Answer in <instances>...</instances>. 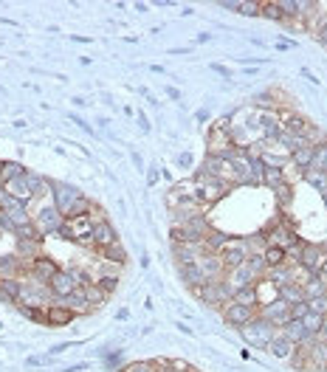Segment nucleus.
Returning a JSON list of instances; mask_svg holds the SVG:
<instances>
[{
	"label": "nucleus",
	"instance_id": "7ed1b4c3",
	"mask_svg": "<svg viewBox=\"0 0 327 372\" xmlns=\"http://www.w3.org/2000/svg\"><path fill=\"white\" fill-rule=\"evenodd\" d=\"M63 223H65V217L59 214V209L54 203L40 206V211L34 214V226H37V231L43 237H56V231H59V226H63Z\"/></svg>",
	"mask_w": 327,
	"mask_h": 372
},
{
	"label": "nucleus",
	"instance_id": "f03ea898",
	"mask_svg": "<svg viewBox=\"0 0 327 372\" xmlns=\"http://www.w3.org/2000/svg\"><path fill=\"white\" fill-rule=\"evenodd\" d=\"M240 335L246 338V344H254V347H265V350H268V344H271L274 335H277V327H274L271 322H265L262 316H254L249 324L240 327Z\"/></svg>",
	"mask_w": 327,
	"mask_h": 372
},
{
	"label": "nucleus",
	"instance_id": "13d9d810",
	"mask_svg": "<svg viewBox=\"0 0 327 372\" xmlns=\"http://www.w3.org/2000/svg\"><path fill=\"white\" fill-rule=\"evenodd\" d=\"M321 276V282H324V293H327V273H319Z\"/></svg>",
	"mask_w": 327,
	"mask_h": 372
},
{
	"label": "nucleus",
	"instance_id": "b1692460",
	"mask_svg": "<svg viewBox=\"0 0 327 372\" xmlns=\"http://www.w3.org/2000/svg\"><path fill=\"white\" fill-rule=\"evenodd\" d=\"M20 260H37L40 254H43V240H17V251H14Z\"/></svg>",
	"mask_w": 327,
	"mask_h": 372
},
{
	"label": "nucleus",
	"instance_id": "423d86ee",
	"mask_svg": "<svg viewBox=\"0 0 327 372\" xmlns=\"http://www.w3.org/2000/svg\"><path fill=\"white\" fill-rule=\"evenodd\" d=\"M257 316H262L265 322H271L274 327L282 330V327L291 322V304L282 302V299H274V302H268V304H262V307L257 310Z\"/></svg>",
	"mask_w": 327,
	"mask_h": 372
},
{
	"label": "nucleus",
	"instance_id": "cd10ccee",
	"mask_svg": "<svg viewBox=\"0 0 327 372\" xmlns=\"http://www.w3.org/2000/svg\"><path fill=\"white\" fill-rule=\"evenodd\" d=\"M229 242H231L229 234H223V231H209V237L203 240V254H220Z\"/></svg>",
	"mask_w": 327,
	"mask_h": 372
},
{
	"label": "nucleus",
	"instance_id": "5701e85b",
	"mask_svg": "<svg viewBox=\"0 0 327 372\" xmlns=\"http://www.w3.org/2000/svg\"><path fill=\"white\" fill-rule=\"evenodd\" d=\"M181 279H184V285L189 288V291H198L200 285H206L209 279H206V273L200 271V265L195 262V265H181Z\"/></svg>",
	"mask_w": 327,
	"mask_h": 372
},
{
	"label": "nucleus",
	"instance_id": "f3484780",
	"mask_svg": "<svg viewBox=\"0 0 327 372\" xmlns=\"http://www.w3.org/2000/svg\"><path fill=\"white\" fill-rule=\"evenodd\" d=\"M257 124H260L262 136L268 138V141H277V138H279V133H282V118H279L274 110H265L262 116H257Z\"/></svg>",
	"mask_w": 327,
	"mask_h": 372
},
{
	"label": "nucleus",
	"instance_id": "c03bdc74",
	"mask_svg": "<svg viewBox=\"0 0 327 372\" xmlns=\"http://www.w3.org/2000/svg\"><path fill=\"white\" fill-rule=\"evenodd\" d=\"M85 293H87V302H91L94 307H99V304L107 299V293H105V291H102L96 282H94V285H87V288H85Z\"/></svg>",
	"mask_w": 327,
	"mask_h": 372
},
{
	"label": "nucleus",
	"instance_id": "e433bc0d",
	"mask_svg": "<svg viewBox=\"0 0 327 372\" xmlns=\"http://www.w3.org/2000/svg\"><path fill=\"white\" fill-rule=\"evenodd\" d=\"M102 254H105V260L107 262H116V265H125L127 262V251L118 242H113V245H107V248H102Z\"/></svg>",
	"mask_w": 327,
	"mask_h": 372
},
{
	"label": "nucleus",
	"instance_id": "a18cd8bd",
	"mask_svg": "<svg viewBox=\"0 0 327 372\" xmlns=\"http://www.w3.org/2000/svg\"><path fill=\"white\" fill-rule=\"evenodd\" d=\"M277 3H279V9H282L285 20H288V17H291V20L299 17V3H296V0H277Z\"/></svg>",
	"mask_w": 327,
	"mask_h": 372
},
{
	"label": "nucleus",
	"instance_id": "412c9836",
	"mask_svg": "<svg viewBox=\"0 0 327 372\" xmlns=\"http://www.w3.org/2000/svg\"><path fill=\"white\" fill-rule=\"evenodd\" d=\"M293 273H296V268L285 262V265H277V268H268V271H265V279H262V282H271L274 288H282V285L293 282Z\"/></svg>",
	"mask_w": 327,
	"mask_h": 372
},
{
	"label": "nucleus",
	"instance_id": "6e6552de",
	"mask_svg": "<svg viewBox=\"0 0 327 372\" xmlns=\"http://www.w3.org/2000/svg\"><path fill=\"white\" fill-rule=\"evenodd\" d=\"M254 316H257V307H249V304L229 302V304L223 307V319H226V324H231V327H237V330H240L243 324H249Z\"/></svg>",
	"mask_w": 327,
	"mask_h": 372
},
{
	"label": "nucleus",
	"instance_id": "bb28decb",
	"mask_svg": "<svg viewBox=\"0 0 327 372\" xmlns=\"http://www.w3.org/2000/svg\"><path fill=\"white\" fill-rule=\"evenodd\" d=\"M282 130H285V133H291V136L305 138V136H308V130H310V121H308V118H302V116H296V113H291V116L285 118V124H282Z\"/></svg>",
	"mask_w": 327,
	"mask_h": 372
},
{
	"label": "nucleus",
	"instance_id": "2f4dec72",
	"mask_svg": "<svg viewBox=\"0 0 327 372\" xmlns=\"http://www.w3.org/2000/svg\"><path fill=\"white\" fill-rule=\"evenodd\" d=\"M28 169L20 164V161H3V169H0V180L3 183H12V180H17V178H23Z\"/></svg>",
	"mask_w": 327,
	"mask_h": 372
},
{
	"label": "nucleus",
	"instance_id": "3c124183",
	"mask_svg": "<svg viewBox=\"0 0 327 372\" xmlns=\"http://www.w3.org/2000/svg\"><path fill=\"white\" fill-rule=\"evenodd\" d=\"M6 231H9V234H14V223L9 220V217H6L3 211H0V234H6Z\"/></svg>",
	"mask_w": 327,
	"mask_h": 372
},
{
	"label": "nucleus",
	"instance_id": "473e14b6",
	"mask_svg": "<svg viewBox=\"0 0 327 372\" xmlns=\"http://www.w3.org/2000/svg\"><path fill=\"white\" fill-rule=\"evenodd\" d=\"M262 183L274 192L279 183H285V169H282L279 164H277V167H265V172H262Z\"/></svg>",
	"mask_w": 327,
	"mask_h": 372
},
{
	"label": "nucleus",
	"instance_id": "c756f323",
	"mask_svg": "<svg viewBox=\"0 0 327 372\" xmlns=\"http://www.w3.org/2000/svg\"><path fill=\"white\" fill-rule=\"evenodd\" d=\"M277 299L288 302V304H296V302H305V291L299 282H288L282 288H277Z\"/></svg>",
	"mask_w": 327,
	"mask_h": 372
},
{
	"label": "nucleus",
	"instance_id": "6e6d98bb",
	"mask_svg": "<svg viewBox=\"0 0 327 372\" xmlns=\"http://www.w3.org/2000/svg\"><path fill=\"white\" fill-rule=\"evenodd\" d=\"M9 198V186L3 183V180H0V206H3V200Z\"/></svg>",
	"mask_w": 327,
	"mask_h": 372
},
{
	"label": "nucleus",
	"instance_id": "2eb2a0df",
	"mask_svg": "<svg viewBox=\"0 0 327 372\" xmlns=\"http://www.w3.org/2000/svg\"><path fill=\"white\" fill-rule=\"evenodd\" d=\"M113 242H118V234H116L113 223H110V220L94 223V229H91V245H96L99 251H102V248H107V245H113Z\"/></svg>",
	"mask_w": 327,
	"mask_h": 372
},
{
	"label": "nucleus",
	"instance_id": "4468645a",
	"mask_svg": "<svg viewBox=\"0 0 327 372\" xmlns=\"http://www.w3.org/2000/svg\"><path fill=\"white\" fill-rule=\"evenodd\" d=\"M74 319H76L74 310H68L65 304H59V302H51L45 307V324L48 327H68Z\"/></svg>",
	"mask_w": 327,
	"mask_h": 372
},
{
	"label": "nucleus",
	"instance_id": "0e129e2a",
	"mask_svg": "<svg viewBox=\"0 0 327 372\" xmlns=\"http://www.w3.org/2000/svg\"><path fill=\"white\" fill-rule=\"evenodd\" d=\"M189 372H195V369H189Z\"/></svg>",
	"mask_w": 327,
	"mask_h": 372
},
{
	"label": "nucleus",
	"instance_id": "0eeeda50",
	"mask_svg": "<svg viewBox=\"0 0 327 372\" xmlns=\"http://www.w3.org/2000/svg\"><path fill=\"white\" fill-rule=\"evenodd\" d=\"M48 288H51V296H54V299H65L68 293H74V291L79 288L76 273H74V271H65V268H59V271L51 276Z\"/></svg>",
	"mask_w": 327,
	"mask_h": 372
},
{
	"label": "nucleus",
	"instance_id": "79ce46f5",
	"mask_svg": "<svg viewBox=\"0 0 327 372\" xmlns=\"http://www.w3.org/2000/svg\"><path fill=\"white\" fill-rule=\"evenodd\" d=\"M305 141L310 144V147H327V133L321 130V127H316V124H310V130H308V136H305Z\"/></svg>",
	"mask_w": 327,
	"mask_h": 372
},
{
	"label": "nucleus",
	"instance_id": "39448f33",
	"mask_svg": "<svg viewBox=\"0 0 327 372\" xmlns=\"http://www.w3.org/2000/svg\"><path fill=\"white\" fill-rule=\"evenodd\" d=\"M51 195H54V206L59 209V214H63V217H68L71 206H74V203L82 198V192L76 189V186L63 183V180H54V186H51Z\"/></svg>",
	"mask_w": 327,
	"mask_h": 372
},
{
	"label": "nucleus",
	"instance_id": "8fccbe9b",
	"mask_svg": "<svg viewBox=\"0 0 327 372\" xmlns=\"http://www.w3.org/2000/svg\"><path fill=\"white\" fill-rule=\"evenodd\" d=\"M305 313H308V302L291 304V319H305Z\"/></svg>",
	"mask_w": 327,
	"mask_h": 372
},
{
	"label": "nucleus",
	"instance_id": "864d4df0",
	"mask_svg": "<svg viewBox=\"0 0 327 372\" xmlns=\"http://www.w3.org/2000/svg\"><path fill=\"white\" fill-rule=\"evenodd\" d=\"M316 40H319V43H321V45L327 48V20H324V23H321V25L316 28Z\"/></svg>",
	"mask_w": 327,
	"mask_h": 372
},
{
	"label": "nucleus",
	"instance_id": "680f3d73",
	"mask_svg": "<svg viewBox=\"0 0 327 372\" xmlns=\"http://www.w3.org/2000/svg\"><path fill=\"white\" fill-rule=\"evenodd\" d=\"M321 169H324V172H327V158H324V167H321Z\"/></svg>",
	"mask_w": 327,
	"mask_h": 372
},
{
	"label": "nucleus",
	"instance_id": "a19ab883",
	"mask_svg": "<svg viewBox=\"0 0 327 372\" xmlns=\"http://www.w3.org/2000/svg\"><path fill=\"white\" fill-rule=\"evenodd\" d=\"M302 324L308 327V333H313V335H319L321 333V327H324V316H319V313H305V319H302Z\"/></svg>",
	"mask_w": 327,
	"mask_h": 372
},
{
	"label": "nucleus",
	"instance_id": "5fc2aeb1",
	"mask_svg": "<svg viewBox=\"0 0 327 372\" xmlns=\"http://www.w3.org/2000/svg\"><path fill=\"white\" fill-rule=\"evenodd\" d=\"M240 3H243V0H223V9H231V12H240Z\"/></svg>",
	"mask_w": 327,
	"mask_h": 372
},
{
	"label": "nucleus",
	"instance_id": "4c0bfd02",
	"mask_svg": "<svg viewBox=\"0 0 327 372\" xmlns=\"http://www.w3.org/2000/svg\"><path fill=\"white\" fill-rule=\"evenodd\" d=\"M302 291H305V299H316L324 293V282H321V276H308V282H302Z\"/></svg>",
	"mask_w": 327,
	"mask_h": 372
},
{
	"label": "nucleus",
	"instance_id": "aec40b11",
	"mask_svg": "<svg viewBox=\"0 0 327 372\" xmlns=\"http://www.w3.org/2000/svg\"><path fill=\"white\" fill-rule=\"evenodd\" d=\"M198 265H200V271L206 273V279H223V276H226V265H223L220 254H203V257L198 260Z\"/></svg>",
	"mask_w": 327,
	"mask_h": 372
},
{
	"label": "nucleus",
	"instance_id": "f257e3e1",
	"mask_svg": "<svg viewBox=\"0 0 327 372\" xmlns=\"http://www.w3.org/2000/svg\"><path fill=\"white\" fill-rule=\"evenodd\" d=\"M212 226L206 214H195L192 220H187L181 229H172V242H189V245H203V240L209 237Z\"/></svg>",
	"mask_w": 327,
	"mask_h": 372
},
{
	"label": "nucleus",
	"instance_id": "9d476101",
	"mask_svg": "<svg viewBox=\"0 0 327 372\" xmlns=\"http://www.w3.org/2000/svg\"><path fill=\"white\" fill-rule=\"evenodd\" d=\"M226 282L237 291V288H246V285H257L260 282V276L254 273V268L249 265V260L243 262V265H237V268H231V271H226Z\"/></svg>",
	"mask_w": 327,
	"mask_h": 372
},
{
	"label": "nucleus",
	"instance_id": "603ef678",
	"mask_svg": "<svg viewBox=\"0 0 327 372\" xmlns=\"http://www.w3.org/2000/svg\"><path fill=\"white\" fill-rule=\"evenodd\" d=\"M254 105L257 107H271V93H260V96H254Z\"/></svg>",
	"mask_w": 327,
	"mask_h": 372
},
{
	"label": "nucleus",
	"instance_id": "58836bf2",
	"mask_svg": "<svg viewBox=\"0 0 327 372\" xmlns=\"http://www.w3.org/2000/svg\"><path fill=\"white\" fill-rule=\"evenodd\" d=\"M260 17H265V20H274V23H282V20H285V14H282L279 3H274V0H268V3H262Z\"/></svg>",
	"mask_w": 327,
	"mask_h": 372
},
{
	"label": "nucleus",
	"instance_id": "7c9ffc66",
	"mask_svg": "<svg viewBox=\"0 0 327 372\" xmlns=\"http://www.w3.org/2000/svg\"><path fill=\"white\" fill-rule=\"evenodd\" d=\"M231 302H237V304H249V307H257V304H260V291H257V285L237 288Z\"/></svg>",
	"mask_w": 327,
	"mask_h": 372
},
{
	"label": "nucleus",
	"instance_id": "a878e982",
	"mask_svg": "<svg viewBox=\"0 0 327 372\" xmlns=\"http://www.w3.org/2000/svg\"><path fill=\"white\" fill-rule=\"evenodd\" d=\"M293 350H296V344H293L291 338H285L282 333H277V335H274V341L268 344V353H271L274 358H291V355H293Z\"/></svg>",
	"mask_w": 327,
	"mask_h": 372
},
{
	"label": "nucleus",
	"instance_id": "1a4fd4ad",
	"mask_svg": "<svg viewBox=\"0 0 327 372\" xmlns=\"http://www.w3.org/2000/svg\"><path fill=\"white\" fill-rule=\"evenodd\" d=\"M56 271H59V265L45 254H40L34 262H28V276H32L34 282H40V285H48Z\"/></svg>",
	"mask_w": 327,
	"mask_h": 372
},
{
	"label": "nucleus",
	"instance_id": "37998d69",
	"mask_svg": "<svg viewBox=\"0 0 327 372\" xmlns=\"http://www.w3.org/2000/svg\"><path fill=\"white\" fill-rule=\"evenodd\" d=\"M305 302H308L310 313H319V316L327 319V293H321V296H316V299H305Z\"/></svg>",
	"mask_w": 327,
	"mask_h": 372
},
{
	"label": "nucleus",
	"instance_id": "e2e57ef3",
	"mask_svg": "<svg viewBox=\"0 0 327 372\" xmlns=\"http://www.w3.org/2000/svg\"><path fill=\"white\" fill-rule=\"evenodd\" d=\"M0 169H3V161H0Z\"/></svg>",
	"mask_w": 327,
	"mask_h": 372
},
{
	"label": "nucleus",
	"instance_id": "72a5a7b5",
	"mask_svg": "<svg viewBox=\"0 0 327 372\" xmlns=\"http://www.w3.org/2000/svg\"><path fill=\"white\" fill-rule=\"evenodd\" d=\"M274 198H277V206L282 209V211H288L291 206H293V186L285 180V183H279L277 189H274Z\"/></svg>",
	"mask_w": 327,
	"mask_h": 372
},
{
	"label": "nucleus",
	"instance_id": "4be33fe9",
	"mask_svg": "<svg viewBox=\"0 0 327 372\" xmlns=\"http://www.w3.org/2000/svg\"><path fill=\"white\" fill-rule=\"evenodd\" d=\"M23 271H28V262L20 260L17 254L0 257V279H6V276H20Z\"/></svg>",
	"mask_w": 327,
	"mask_h": 372
},
{
	"label": "nucleus",
	"instance_id": "c85d7f7f",
	"mask_svg": "<svg viewBox=\"0 0 327 372\" xmlns=\"http://www.w3.org/2000/svg\"><path fill=\"white\" fill-rule=\"evenodd\" d=\"M313 158H316V147H310V144H305L296 152H291V161L296 164V169H302V172L313 167Z\"/></svg>",
	"mask_w": 327,
	"mask_h": 372
},
{
	"label": "nucleus",
	"instance_id": "f704fd0d",
	"mask_svg": "<svg viewBox=\"0 0 327 372\" xmlns=\"http://www.w3.org/2000/svg\"><path fill=\"white\" fill-rule=\"evenodd\" d=\"M262 260L268 268H277V265H285L288 262V254H285V248H277V245H268L262 251Z\"/></svg>",
	"mask_w": 327,
	"mask_h": 372
},
{
	"label": "nucleus",
	"instance_id": "49530a36",
	"mask_svg": "<svg viewBox=\"0 0 327 372\" xmlns=\"http://www.w3.org/2000/svg\"><path fill=\"white\" fill-rule=\"evenodd\" d=\"M96 285L110 296V293L118 288V276H99V279H96Z\"/></svg>",
	"mask_w": 327,
	"mask_h": 372
},
{
	"label": "nucleus",
	"instance_id": "de8ad7c7",
	"mask_svg": "<svg viewBox=\"0 0 327 372\" xmlns=\"http://www.w3.org/2000/svg\"><path fill=\"white\" fill-rule=\"evenodd\" d=\"M260 12H262V3H240V14L246 17H260Z\"/></svg>",
	"mask_w": 327,
	"mask_h": 372
},
{
	"label": "nucleus",
	"instance_id": "393cba45",
	"mask_svg": "<svg viewBox=\"0 0 327 372\" xmlns=\"http://www.w3.org/2000/svg\"><path fill=\"white\" fill-rule=\"evenodd\" d=\"M25 183H28L32 198H45L51 192V186H54V180H45L43 175H34V172H25Z\"/></svg>",
	"mask_w": 327,
	"mask_h": 372
},
{
	"label": "nucleus",
	"instance_id": "6ab92c4d",
	"mask_svg": "<svg viewBox=\"0 0 327 372\" xmlns=\"http://www.w3.org/2000/svg\"><path fill=\"white\" fill-rule=\"evenodd\" d=\"M20 293H23V279L20 276L0 279V299H3L6 304H20Z\"/></svg>",
	"mask_w": 327,
	"mask_h": 372
},
{
	"label": "nucleus",
	"instance_id": "20e7f679",
	"mask_svg": "<svg viewBox=\"0 0 327 372\" xmlns=\"http://www.w3.org/2000/svg\"><path fill=\"white\" fill-rule=\"evenodd\" d=\"M324 260H327L324 245H319V242H302V254H299V268L302 271H308L310 276L313 273H321Z\"/></svg>",
	"mask_w": 327,
	"mask_h": 372
},
{
	"label": "nucleus",
	"instance_id": "bf43d9fd",
	"mask_svg": "<svg viewBox=\"0 0 327 372\" xmlns=\"http://www.w3.org/2000/svg\"><path fill=\"white\" fill-rule=\"evenodd\" d=\"M321 203H324V209H327V192H324V195H321Z\"/></svg>",
	"mask_w": 327,
	"mask_h": 372
},
{
	"label": "nucleus",
	"instance_id": "4d7b16f0",
	"mask_svg": "<svg viewBox=\"0 0 327 372\" xmlns=\"http://www.w3.org/2000/svg\"><path fill=\"white\" fill-rule=\"evenodd\" d=\"M319 338H321V341H327V319H324V327H321V333H319Z\"/></svg>",
	"mask_w": 327,
	"mask_h": 372
},
{
	"label": "nucleus",
	"instance_id": "09e8293b",
	"mask_svg": "<svg viewBox=\"0 0 327 372\" xmlns=\"http://www.w3.org/2000/svg\"><path fill=\"white\" fill-rule=\"evenodd\" d=\"M127 372H158L153 361H138V364H130Z\"/></svg>",
	"mask_w": 327,
	"mask_h": 372
},
{
	"label": "nucleus",
	"instance_id": "dca6fc26",
	"mask_svg": "<svg viewBox=\"0 0 327 372\" xmlns=\"http://www.w3.org/2000/svg\"><path fill=\"white\" fill-rule=\"evenodd\" d=\"M172 254L178 265H195L203 257V245H189V242H172Z\"/></svg>",
	"mask_w": 327,
	"mask_h": 372
},
{
	"label": "nucleus",
	"instance_id": "f8f14e48",
	"mask_svg": "<svg viewBox=\"0 0 327 372\" xmlns=\"http://www.w3.org/2000/svg\"><path fill=\"white\" fill-rule=\"evenodd\" d=\"M249 257H251V254H249V248H246L243 240H231V242L223 248V251H220V260H223L226 271H231V268H237V265H243Z\"/></svg>",
	"mask_w": 327,
	"mask_h": 372
},
{
	"label": "nucleus",
	"instance_id": "ea45409f",
	"mask_svg": "<svg viewBox=\"0 0 327 372\" xmlns=\"http://www.w3.org/2000/svg\"><path fill=\"white\" fill-rule=\"evenodd\" d=\"M14 240H43V234L37 231V226H34V220H32V223L14 229Z\"/></svg>",
	"mask_w": 327,
	"mask_h": 372
},
{
	"label": "nucleus",
	"instance_id": "c9c22d12",
	"mask_svg": "<svg viewBox=\"0 0 327 372\" xmlns=\"http://www.w3.org/2000/svg\"><path fill=\"white\" fill-rule=\"evenodd\" d=\"M302 178L313 186L316 192H321V195L327 192V172H324V169H305V172H302Z\"/></svg>",
	"mask_w": 327,
	"mask_h": 372
},
{
	"label": "nucleus",
	"instance_id": "9b49d317",
	"mask_svg": "<svg viewBox=\"0 0 327 372\" xmlns=\"http://www.w3.org/2000/svg\"><path fill=\"white\" fill-rule=\"evenodd\" d=\"M0 211H3L9 220L14 223V229L17 226H25V223H32V217H28V203L25 200H20V198H6L3 200V206H0Z\"/></svg>",
	"mask_w": 327,
	"mask_h": 372
},
{
	"label": "nucleus",
	"instance_id": "a211bd4d",
	"mask_svg": "<svg viewBox=\"0 0 327 372\" xmlns=\"http://www.w3.org/2000/svg\"><path fill=\"white\" fill-rule=\"evenodd\" d=\"M56 302H59V304H65L68 310H74L76 316H85V313H91V310H94V304L87 302V293H85V288H76L74 293H68L65 299H56Z\"/></svg>",
	"mask_w": 327,
	"mask_h": 372
},
{
	"label": "nucleus",
	"instance_id": "052dcab7",
	"mask_svg": "<svg viewBox=\"0 0 327 372\" xmlns=\"http://www.w3.org/2000/svg\"><path fill=\"white\" fill-rule=\"evenodd\" d=\"M321 273H327V260H324V268H321Z\"/></svg>",
	"mask_w": 327,
	"mask_h": 372
},
{
	"label": "nucleus",
	"instance_id": "ddd939ff",
	"mask_svg": "<svg viewBox=\"0 0 327 372\" xmlns=\"http://www.w3.org/2000/svg\"><path fill=\"white\" fill-rule=\"evenodd\" d=\"M285 338H291L296 347H308V344H313V341L319 338V335H313V333H308V327L302 324V319H291L282 330H279Z\"/></svg>",
	"mask_w": 327,
	"mask_h": 372
}]
</instances>
